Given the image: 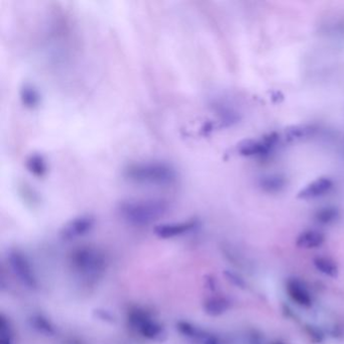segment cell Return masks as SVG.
I'll return each instance as SVG.
<instances>
[{
    "instance_id": "1",
    "label": "cell",
    "mask_w": 344,
    "mask_h": 344,
    "mask_svg": "<svg viewBox=\"0 0 344 344\" xmlns=\"http://www.w3.org/2000/svg\"><path fill=\"white\" fill-rule=\"evenodd\" d=\"M168 210V203L161 199L127 200L118 206L122 219L136 226H145L160 220Z\"/></svg>"
},
{
    "instance_id": "2",
    "label": "cell",
    "mask_w": 344,
    "mask_h": 344,
    "mask_svg": "<svg viewBox=\"0 0 344 344\" xmlns=\"http://www.w3.org/2000/svg\"><path fill=\"white\" fill-rule=\"evenodd\" d=\"M124 177L137 184L170 186L177 181V172L164 162H145L128 165L124 169Z\"/></svg>"
},
{
    "instance_id": "3",
    "label": "cell",
    "mask_w": 344,
    "mask_h": 344,
    "mask_svg": "<svg viewBox=\"0 0 344 344\" xmlns=\"http://www.w3.org/2000/svg\"><path fill=\"white\" fill-rule=\"evenodd\" d=\"M73 267L80 273L91 276L102 272L105 268L104 256L91 247H82L72 253Z\"/></svg>"
},
{
    "instance_id": "4",
    "label": "cell",
    "mask_w": 344,
    "mask_h": 344,
    "mask_svg": "<svg viewBox=\"0 0 344 344\" xmlns=\"http://www.w3.org/2000/svg\"><path fill=\"white\" fill-rule=\"evenodd\" d=\"M7 259L13 274L23 286L32 290L38 288L37 278L25 255L18 250H11L8 252Z\"/></svg>"
},
{
    "instance_id": "5",
    "label": "cell",
    "mask_w": 344,
    "mask_h": 344,
    "mask_svg": "<svg viewBox=\"0 0 344 344\" xmlns=\"http://www.w3.org/2000/svg\"><path fill=\"white\" fill-rule=\"evenodd\" d=\"M94 224V217L90 215H82L66 223L62 227L60 235L65 241H72L88 233L93 228Z\"/></svg>"
},
{
    "instance_id": "6",
    "label": "cell",
    "mask_w": 344,
    "mask_h": 344,
    "mask_svg": "<svg viewBox=\"0 0 344 344\" xmlns=\"http://www.w3.org/2000/svg\"><path fill=\"white\" fill-rule=\"evenodd\" d=\"M286 292L289 298L298 306L311 308L313 306V296L303 281L298 278H289L286 281Z\"/></svg>"
},
{
    "instance_id": "7",
    "label": "cell",
    "mask_w": 344,
    "mask_h": 344,
    "mask_svg": "<svg viewBox=\"0 0 344 344\" xmlns=\"http://www.w3.org/2000/svg\"><path fill=\"white\" fill-rule=\"evenodd\" d=\"M198 226V221L193 219L189 221L179 222V223H165L158 224L153 228L154 234L163 240L173 239L189 231L194 230Z\"/></svg>"
},
{
    "instance_id": "8",
    "label": "cell",
    "mask_w": 344,
    "mask_h": 344,
    "mask_svg": "<svg viewBox=\"0 0 344 344\" xmlns=\"http://www.w3.org/2000/svg\"><path fill=\"white\" fill-rule=\"evenodd\" d=\"M334 186V182L328 177H320L306 185L299 193L298 198L303 200L316 199L328 194Z\"/></svg>"
},
{
    "instance_id": "9",
    "label": "cell",
    "mask_w": 344,
    "mask_h": 344,
    "mask_svg": "<svg viewBox=\"0 0 344 344\" xmlns=\"http://www.w3.org/2000/svg\"><path fill=\"white\" fill-rule=\"evenodd\" d=\"M274 146L269 144L264 139L261 141L247 139L237 145V151L244 156H261L268 154Z\"/></svg>"
},
{
    "instance_id": "10",
    "label": "cell",
    "mask_w": 344,
    "mask_h": 344,
    "mask_svg": "<svg viewBox=\"0 0 344 344\" xmlns=\"http://www.w3.org/2000/svg\"><path fill=\"white\" fill-rule=\"evenodd\" d=\"M326 236L323 232L316 229L302 231L296 239V246L301 249H316L323 246Z\"/></svg>"
},
{
    "instance_id": "11",
    "label": "cell",
    "mask_w": 344,
    "mask_h": 344,
    "mask_svg": "<svg viewBox=\"0 0 344 344\" xmlns=\"http://www.w3.org/2000/svg\"><path fill=\"white\" fill-rule=\"evenodd\" d=\"M231 306V302L221 296H215L207 299L204 303V311L211 317H218L226 313Z\"/></svg>"
},
{
    "instance_id": "12",
    "label": "cell",
    "mask_w": 344,
    "mask_h": 344,
    "mask_svg": "<svg viewBox=\"0 0 344 344\" xmlns=\"http://www.w3.org/2000/svg\"><path fill=\"white\" fill-rule=\"evenodd\" d=\"M260 189L269 194H277L282 192L287 186V180L281 175H269L259 180Z\"/></svg>"
},
{
    "instance_id": "13",
    "label": "cell",
    "mask_w": 344,
    "mask_h": 344,
    "mask_svg": "<svg viewBox=\"0 0 344 344\" xmlns=\"http://www.w3.org/2000/svg\"><path fill=\"white\" fill-rule=\"evenodd\" d=\"M313 266L320 274L336 279L339 276V267L335 260L327 256H316L313 258Z\"/></svg>"
},
{
    "instance_id": "14",
    "label": "cell",
    "mask_w": 344,
    "mask_h": 344,
    "mask_svg": "<svg viewBox=\"0 0 344 344\" xmlns=\"http://www.w3.org/2000/svg\"><path fill=\"white\" fill-rule=\"evenodd\" d=\"M341 216L340 210L334 206H325L314 213V220L320 225H332Z\"/></svg>"
},
{
    "instance_id": "15",
    "label": "cell",
    "mask_w": 344,
    "mask_h": 344,
    "mask_svg": "<svg viewBox=\"0 0 344 344\" xmlns=\"http://www.w3.org/2000/svg\"><path fill=\"white\" fill-rule=\"evenodd\" d=\"M316 128L310 124H297L286 128L285 139L288 142H298L312 137Z\"/></svg>"
},
{
    "instance_id": "16",
    "label": "cell",
    "mask_w": 344,
    "mask_h": 344,
    "mask_svg": "<svg viewBox=\"0 0 344 344\" xmlns=\"http://www.w3.org/2000/svg\"><path fill=\"white\" fill-rule=\"evenodd\" d=\"M19 98L22 105L27 108H37L41 103V94L32 84H23L19 90Z\"/></svg>"
},
{
    "instance_id": "17",
    "label": "cell",
    "mask_w": 344,
    "mask_h": 344,
    "mask_svg": "<svg viewBox=\"0 0 344 344\" xmlns=\"http://www.w3.org/2000/svg\"><path fill=\"white\" fill-rule=\"evenodd\" d=\"M25 167L32 175L38 178L44 177L49 170L45 156L40 153L31 154L25 161Z\"/></svg>"
},
{
    "instance_id": "18",
    "label": "cell",
    "mask_w": 344,
    "mask_h": 344,
    "mask_svg": "<svg viewBox=\"0 0 344 344\" xmlns=\"http://www.w3.org/2000/svg\"><path fill=\"white\" fill-rule=\"evenodd\" d=\"M141 334L150 340H155V341H164L167 337V333L164 329V327L154 322L153 320L149 319L147 321L139 330Z\"/></svg>"
},
{
    "instance_id": "19",
    "label": "cell",
    "mask_w": 344,
    "mask_h": 344,
    "mask_svg": "<svg viewBox=\"0 0 344 344\" xmlns=\"http://www.w3.org/2000/svg\"><path fill=\"white\" fill-rule=\"evenodd\" d=\"M30 322L32 327L41 334H44L46 336H51L56 333L55 327L51 324V322L43 315H34L30 319Z\"/></svg>"
},
{
    "instance_id": "20",
    "label": "cell",
    "mask_w": 344,
    "mask_h": 344,
    "mask_svg": "<svg viewBox=\"0 0 344 344\" xmlns=\"http://www.w3.org/2000/svg\"><path fill=\"white\" fill-rule=\"evenodd\" d=\"M177 329L184 336L192 339H205L207 337V335H205L196 326L186 321H179L177 323Z\"/></svg>"
},
{
    "instance_id": "21",
    "label": "cell",
    "mask_w": 344,
    "mask_h": 344,
    "mask_svg": "<svg viewBox=\"0 0 344 344\" xmlns=\"http://www.w3.org/2000/svg\"><path fill=\"white\" fill-rule=\"evenodd\" d=\"M149 319H151V318L149 317L148 313L144 310H141V309L131 310L128 313V323H129V325L133 328H136L138 330H140V328Z\"/></svg>"
},
{
    "instance_id": "22",
    "label": "cell",
    "mask_w": 344,
    "mask_h": 344,
    "mask_svg": "<svg viewBox=\"0 0 344 344\" xmlns=\"http://www.w3.org/2000/svg\"><path fill=\"white\" fill-rule=\"evenodd\" d=\"M0 344H12L11 328L3 314L0 315Z\"/></svg>"
},
{
    "instance_id": "23",
    "label": "cell",
    "mask_w": 344,
    "mask_h": 344,
    "mask_svg": "<svg viewBox=\"0 0 344 344\" xmlns=\"http://www.w3.org/2000/svg\"><path fill=\"white\" fill-rule=\"evenodd\" d=\"M223 276L234 287H236L239 289H242V290L247 289V283H246V280L244 279V277L241 276L240 274H237L233 271L226 270V271L223 272Z\"/></svg>"
},
{
    "instance_id": "24",
    "label": "cell",
    "mask_w": 344,
    "mask_h": 344,
    "mask_svg": "<svg viewBox=\"0 0 344 344\" xmlns=\"http://www.w3.org/2000/svg\"><path fill=\"white\" fill-rule=\"evenodd\" d=\"M305 331L310 338V340L315 344H320L324 342L325 340V334L322 329H320L317 326L314 325H306Z\"/></svg>"
},
{
    "instance_id": "25",
    "label": "cell",
    "mask_w": 344,
    "mask_h": 344,
    "mask_svg": "<svg viewBox=\"0 0 344 344\" xmlns=\"http://www.w3.org/2000/svg\"><path fill=\"white\" fill-rule=\"evenodd\" d=\"M93 315L95 318H97L99 320L106 322V323H115V318L114 316L107 310L104 309H95L93 311Z\"/></svg>"
},
{
    "instance_id": "26",
    "label": "cell",
    "mask_w": 344,
    "mask_h": 344,
    "mask_svg": "<svg viewBox=\"0 0 344 344\" xmlns=\"http://www.w3.org/2000/svg\"><path fill=\"white\" fill-rule=\"evenodd\" d=\"M206 286L211 289V290H215L216 289V284H215V280L213 279V277L211 276H208L207 279H206Z\"/></svg>"
},
{
    "instance_id": "27",
    "label": "cell",
    "mask_w": 344,
    "mask_h": 344,
    "mask_svg": "<svg viewBox=\"0 0 344 344\" xmlns=\"http://www.w3.org/2000/svg\"><path fill=\"white\" fill-rule=\"evenodd\" d=\"M203 344H220L219 340L217 339V337L213 336V335H207V337L204 339V343Z\"/></svg>"
},
{
    "instance_id": "28",
    "label": "cell",
    "mask_w": 344,
    "mask_h": 344,
    "mask_svg": "<svg viewBox=\"0 0 344 344\" xmlns=\"http://www.w3.org/2000/svg\"><path fill=\"white\" fill-rule=\"evenodd\" d=\"M271 344H286L285 342H283L282 340H275V341H273L272 343Z\"/></svg>"
}]
</instances>
